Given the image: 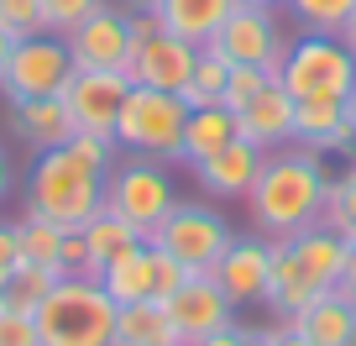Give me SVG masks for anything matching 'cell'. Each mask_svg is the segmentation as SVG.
Here are the masks:
<instances>
[{
	"mask_svg": "<svg viewBox=\"0 0 356 346\" xmlns=\"http://www.w3.org/2000/svg\"><path fill=\"white\" fill-rule=\"evenodd\" d=\"M63 42L74 53V68H126V58H131V11L105 0L100 11L84 16Z\"/></svg>",
	"mask_w": 356,
	"mask_h": 346,
	"instance_id": "obj_13",
	"label": "cell"
},
{
	"mask_svg": "<svg viewBox=\"0 0 356 346\" xmlns=\"http://www.w3.org/2000/svg\"><path fill=\"white\" fill-rule=\"evenodd\" d=\"M0 346H42L37 320L26 310H11L6 299H0Z\"/></svg>",
	"mask_w": 356,
	"mask_h": 346,
	"instance_id": "obj_35",
	"label": "cell"
},
{
	"mask_svg": "<svg viewBox=\"0 0 356 346\" xmlns=\"http://www.w3.org/2000/svg\"><path fill=\"white\" fill-rule=\"evenodd\" d=\"M0 26H11L16 42H22V37L47 32V22H42V0H0Z\"/></svg>",
	"mask_w": 356,
	"mask_h": 346,
	"instance_id": "obj_34",
	"label": "cell"
},
{
	"mask_svg": "<svg viewBox=\"0 0 356 346\" xmlns=\"http://www.w3.org/2000/svg\"><path fill=\"white\" fill-rule=\"evenodd\" d=\"M22 262V236H16V221H0V273H11Z\"/></svg>",
	"mask_w": 356,
	"mask_h": 346,
	"instance_id": "obj_37",
	"label": "cell"
},
{
	"mask_svg": "<svg viewBox=\"0 0 356 346\" xmlns=\"http://www.w3.org/2000/svg\"><path fill=\"white\" fill-rule=\"evenodd\" d=\"M293 147H309V152L356 147L346 100H293Z\"/></svg>",
	"mask_w": 356,
	"mask_h": 346,
	"instance_id": "obj_18",
	"label": "cell"
},
{
	"mask_svg": "<svg viewBox=\"0 0 356 346\" xmlns=\"http://www.w3.org/2000/svg\"><path fill=\"white\" fill-rule=\"evenodd\" d=\"M325 294V283L314 278L309 268L299 262L293 242H273V268H267V310L278 315V320H299L314 299Z\"/></svg>",
	"mask_w": 356,
	"mask_h": 346,
	"instance_id": "obj_16",
	"label": "cell"
},
{
	"mask_svg": "<svg viewBox=\"0 0 356 346\" xmlns=\"http://www.w3.org/2000/svg\"><path fill=\"white\" fill-rule=\"evenodd\" d=\"M267 268H273V242L267 236H231V246L215 262V278L231 294V304H262L267 299Z\"/></svg>",
	"mask_w": 356,
	"mask_h": 346,
	"instance_id": "obj_14",
	"label": "cell"
},
{
	"mask_svg": "<svg viewBox=\"0 0 356 346\" xmlns=\"http://www.w3.org/2000/svg\"><path fill=\"white\" fill-rule=\"evenodd\" d=\"M225 142H236V111L225 105H204V111H189L184 121V163H200V157L220 152Z\"/></svg>",
	"mask_w": 356,
	"mask_h": 346,
	"instance_id": "obj_26",
	"label": "cell"
},
{
	"mask_svg": "<svg viewBox=\"0 0 356 346\" xmlns=\"http://www.w3.org/2000/svg\"><path fill=\"white\" fill-rule=\"evenodd\" d=\"M74 79V53L58 32H37L22 37L11 47V63L0 68V95L6 100H47V95H63V84Z\"/></svg>",
	"mask_w": 356,
	"mask_h": 346,
	"instance_id": "obj_8",
	"label": "cell"
},
{
	"mask_svg": "<svg viewBox=\"0 0 356 346\" xmlns=\"http://www.w3.org/2000/svg\"><path fill=\"white\" fill-rule=\"evenodd\" d=\"M157 304L168 310V320H173V331H178L184 346L200 341V336H210V331L236 325V304H231V294L220 289L215 273H189V278L178 283L168 299H157Z\"/></svg>",
	"mask_w": 356,
	"mask_h": 346,
	"instance_id": "obj_11",
	"label": "cell"
},
{
	"mask_svg": "<svg viewBox=\"0 0 356 346\" xmlns=\"http://www.w3.org/2000/svg\"><path fill=\"white\" fill-rule=\"evenodd\" d=\"M0 299H6V273H0Z\"/></svg>",
	"mask_w": 356,
	"mask_h": 346,
	"instance_id": "obj_46",
	"label": "cell"
},
{
	"mask_svg": "<svg viewBox=\"0 0 356 346\" xmlns=\"http://www.w3.org/2000/svg\"><path fill=\"white\" fill-rule=\"evenodd\" d=\"M273 84V74L267 68H257V63H236L231 74H225V95H220V105L225 111H246V105L257 100V95Z\"/></svg>",
	"mask_w": 356,
	"mask_h": 346,
	"instance_id": "obj_32",
	"label": "cell"
},
{
	"mask_svg": "<svg viewBox=\"0 0 356 346\" xmlns=\"http://www.w3.org/2000/svg\"><path fill=\"white\" fill-rule=\"evenodd\" d=\"M11 126H16V136H22L26 147H37V152H53V147H63L68 136H74V116H68L63 95L16 100L11 105Z\"/></svg>",
	"mask_w": 356,
	"mask_h": 346,
	"instance_id": "obj_19",
	"label": "cell"
},
{
	"mask_svg": "<svg viewBox=\"0 0 356 346\" xmlns=\"http://www.w3.org/2000/svg\"><path fill=\"white\" fill-rule=\"evenodd\" d=\"M168 341H178V331L157 299L115 304V346H168Z\"/></svg>",
	"mask_w": 356,
	"mask_h": 346,
	"instance_id": "obj_25",
	"label": "cell"
},
{
	"mask_svg": "<svg viewBox=\"0 0 356 346\" xmlns=\"http://www.w3.org/2000/svg\"><path fill=\"white\" fill-rule=\"evenodd\" d=\"M225 74H231V63H225L215 47H200V63H194L189 84L178 90V100L189 105V111H204V105H220L225 95Z\"/></svg>",
	"mask_w": 356,
	"mask_h": 346,
	"instance_id": "obj_28",
	"label": "cell"
},
{
	"mask_svg": "<svg viewBox=\"0 0 356 346\" xmlns=\"http://www.w3.org/2000/svg\"><path fill=\"white\" fill-rule=\"evenodd\" d=\"M346 111H351V132H356V90H351V100H346Z\"/></svg>",
	"mask_w": 356,
	"mask_h": 346,
	"instance_id": "obj_45",
	"label": "cell"
},
{
	"mask_svg": "<svg viewBox=\"0 0 356 346\" xmlns=\"http://www.w3.org/2000/svg\"><path fill=\"white\" fill-rule=\"evenodd\" d=\"M335 289L356 299V246H351V257H346V273H341V283H335Z\"/></svg>",
	"mask_w": 356,
	"mask_h": 346,
	"instance_id": "obj_40",
	"label": "cell"
},
{
	"mask_svg": "<svg viewBox=\"0 0 356 346\" xmlns=\"http://www.w3.org/2000/svg\"><path fill=\"white\" fill-rule=\"evenodd\" d=\"M126 95H131V79L121 68H74V79L63 84V105L74 116V132L115 142V116H121Z\"/></svg>",
	"mask_w": 356,
	"mask_h": 346,
	"instance_id": "obj_9",
	"label": "cell"
},
{
	"mask_svg": "<svg viewBox=\"0 0 356 346\" xmlns=\"http://www.w3.org/2000/svg\"><path fill=\"white\" fill-rule=\"evenodd\" d=\"M293 11V22L304 32H325V37H341L356 16V0H283Z\"/></svg>",
	"mask_w": 356,
	"mask_h": 346,
	"instance_id": "obj_29",
	"label": "cell"
},
{
	"mask_svg": "<svg viewBox=\"0 0 356 346\" xmlns=\"http://www.w3.org/2000/svg\"><path fill=\"white\" fill-rule=\"evenodd\" d=\"M278 84L293 95V100H351V90H356V53L341 42V37L304 32V37H293L289 53H283Z\"/></svg>",
	"mask_w": 356,
	"mask_h": 346,
	"instance_id": "obj_5",
	"label": "cell"
},
{
	"mask_svg": "<svg viewBox=\"0 0 356 346\" xmlns=\"http://www.w3.org/2000/svg\"><path fill=\"white\" fill-rule=\"evenodd\" d=\"M26 210L63 226V231L89 226L105 210V168L79 157L68 142L53 152H37L32 173H26Z\"/></svg>",
	"mask_w": 356,
	"mask_h": 346,
	"instance_id": "obj_2",
	"label": "cell"
},
{
	"mask_svg": "<svg viewBox=\"0 0 356 346\" xmlns=\"http://www.w3.org/2000/svg\"><path fill=\"white\" fill-rule=\"evenodd\" d=\"M168 346H184V341H168Z\"/></svg>",
	"mask_w": 356,
	"mask_h": 346,
	"instance_id": "obj_48",
	"label": "cell"
},
{
	"mask_svg": "<svg viewBox=\"0 0 356 346\" xmlns=\"http://www.w3.org/2000/svg\"><path fill=\"white\" fill-rule=\"evenodd\" d=\"M152 11L173 37H184L194 47H210L215 32L225 26V16L236 11V0H157Z\"/></svg>",
	"mask_w": 356,
	"mask_h": 346,
	"instance_id": "obj_20",
	"label": "cell"
},
{
	"mask_svg": "<svg viewBox=\"0 0 356 346\" xmlns=\"http://www.w3.org/2000/svg\"><path fill=\"white\" fill-rule=\"evenodd\" d=\"M16 236H22V262H32V268H47L63 278V226L42 221V215L26 210L22 221H16Z\"/></svg>",
	"mask_w": 356,
	"mask_h": 346,
	"instance_id": "obj_27",
	"label": "cell"
},
{
	"mask_svg": "<svg viewBox=\"0 0 356 346\" xmlns=\"http://www.w3.org/2000/svg\"><path fill=\"white\" fill-rule=\"evenodd\" d=\"M236 6H257V11H278L283 0H236Z\"/></svg>",
	"mask_w": 356,
	"mask_h": 346,
	"instance_id": "obj_43",
	"label": "cell"
},
{
	"mask_svg": "<svg viewBox=\"0 0 356 346\" xmlns=\"http://www.w3.org/2000/svg\"><path fill=\"white\" fill-rule=\"evenodd\" d=\"M210 47L231 68L236 63H257V68H267L273 79L283 74V53H289V42H283V32H278V16L257 11V6H236V11L225 16V26L215 32Z\"/></svg>",
	"mask_w": 356,
	"mask_h": 346,
	"instance_id": "obj_10",
	"label": "cell"
},
{
	"mask_svg": "<svg viewBox=\"0 0 356 346\" xmlns=\"http://www.w3.org/2000/svg\"><path fill=\"white\" fill-rule=\"evenodd\" d=\"M58 283V273H47V268H32V262H16L11 273H6V304L11 310H26L32 315L37 304L47 299V289Z\"/></svg>",
	"mask_w": 356,
	"mask_h": 346,
	"instance_id": "obj_31",
	"label": "cell"
},
{
	"mask_svg": "<svg viewBox=\"0 0 356 346\" xmlns=\"http://www.w3.org/2000/svg\"><path fill=\"white\" fill-rule=\"evenodd\" d=\"M194 63H200V47L184 42V37H173V32L163 26V32H152L147 42H131V58H126L121 74L131 79V84H147V90L178 95L184 84H189Z\"/></svg>",
	"mask_w": 356,
	"mask_h": 346,
	"instance_id": "obj_12",
	"label": "cell"
},
{
	"mask_svg": "<svg viewBox=\"0 0 356 346\" xmlns=\"http://www.w3.org/2000/svg\"><path fill=\"white\" fill-rule=\"evenodd\" d=\"M84 242H89V273L100 278L105 268H111L115 257H126V252H136V246L147 242L142 231H136L131 221H121L115 210H100L95 221L84 226Z\"/></svg>",
	"mask_w": 356,
	"mask_h": 346,
	"instance_id": "obj_24",
	"label": "cell"
},
{
	"mask_svg": "<svg viewBox=\"0 0 356 346\" xmlns=\"http://www.w3.org/2000/svg\"><path fill=\"white\" fill-rule=\"evenodd\" d=\"M341 42H346V47H351V53H356V16H351V26H346V32H341Z\"/></svg>",
	"mask_w": 356,
	"mask_h": 346,
	"instance_id": "obj_44",
	"label": "cell"
},
{
	"mask_svg": "<svg viewBox=\"0 0 356 346\" xmlns=\"http://www.w3.org/2000/svg\"><path fill=\"white\" fill-rule=\"evenodd\" d=\"M63 278H95V273H89V242H84V226H79V231H63Z\"/></svg>",
	"mask_w": 356,
	"mask_h": 346,
	"instance_id": "obj_36",
	"label": "cell"
},
{
	"mask_svg": "<svg viewBox=\"0 0 356 346\" xmlns=\"http://www.w3.org/2000/svg\"><path fill=\"white\" fill-rule=\"evenodd\" d=\"M105 0H42V22H47V32H58V37H68L84 16H95Z\"/></svg>",
	"mask_w": 356,
	"mask_h": 346,
	"instance_id": "obj_33",
	"label": "cell"
},
{
	"mask_svg": "<svg viewBox=\"0 0 356 346\" xmlns=\"http://www.w3.org/2000/svg\"><path fill=\"white\" fill-rule=\"evenodd\" d=\"M11 47H16V32H11V26H0V68L11 63Z\"/></svg>",
	"mask_w": 356,
	"mask_h": 346,
	"instance_id": "obj_42",
	"label": "cell"
},
{
	"mask_svg": "<svg viewBox=\"0 0 356 346\" xmlns=\"http://www.w3.org/2000/svg\"><path fill=\"white\" fill-rule=\"evenodd\" d=\"M32 320L42 346H115V299L100 278H58Z\"/></svg>",
	"mask_w": 356,
	"mask_h": 346,
	"instance_id": "obj_3",
	"label": "cell"
},
{
	"mask_svg": "<svg viewBox=\"0 0 356 346\" xmlns=\"http://www.w3.org/2000/svg\"><path fill=\"white\" fill-rule=\"evenodd\" d=\"M136 6H157V0H136Z\"/></svg>",
	"mask_w": 356,
	"mask_h": 346,
	"instance_id": "obj_47",
	"label": "cell"
},
{
	"mask_svg": "<svg viewBox=\"0 0 356 346\" xmlns=\"http://www.w3.org/2000/svg\"><path fill=\"white\" fill-rule=\"evenodd\" d=\"M105 294H111L115 304H136V299H157V246L142 242L136 252L115 257L111 268L100 273Z\"/></svg>",
	"mask_w": 356,
	"mask_h": 346,
	"instance_id": "obj_22",
	"label": "cell"
},
{
	"mask_svg": "<svg viewBox=\"0 0 356 346\" xmlns=\"http://www.w3.org/2000/svg\"><path fill=\"white\" fill-rule=\"evenodd\" d=\"M236 136H246V142L262 147V152L293 147V95L283 90L278 79H273L246 111H236Z\"/></svg>",
	"mask_w": 356,
	"mask_h": 346,
	"instance_id": "obj_17",
	"label": "cell"
},
{
	"mask_svg": "<svg viewBox=\"0 0 356 346\" xmlns=\"http://www.w3.org/2000/svg\"><path fill=\"white\" fill-rule=\"evenodd\" d=\"M152 246H163L184 273H215L220 252L231 246V226L215 205H200V200H178L173 215L152 231Z\"/></svg>",
	"mask_w": 356,
	"mask_h": 346,
	"instance_id": "obj_7",
	"label": "cell"
},
{
	"mask_svg": "<svg viewBox=\"0 0 356 346\" xmlns=\"http://www.w3.org/2000/svg\"><path fill=\"white\" fill-rule=\"evenodd\" d=\"M289 325H299L314 346H356V299L341 294V289H325L320 299Z\"/></svg>",
	"mask_w": 356,
	"mask_h": 346,
	"instance_id": "obj_21",
	"label": "cell"
},
{
	"mask_svg": "<svg viewBox=\"0 0 356 346\" xmlns=\"http://www.w3.org/2000/svg\"><path fill=\"white\" fill-rule=\"evenodd\" d=\"M184 121H189V105L178 95L131 84L115 116V147L136 157H157V163H184Z\"/></svg>",
	"mask_w": 356,
	"mask_h": 346,
	"instance_id": "obj_4",
	"label": "cell"
},
{
	"mask_svg": "<svg viewBox=\"0 0 356 346\" xmlns=\"http://www.w3.org/2000/svg\"><path fill=\"white\" fill-rule=\"evenodd\" d=\"M262 147H252L246 136H236V142H225L220 152L200 157L194 163V179H200V189L210 194V200H246L257 184V173H262Z\"/></svg>",
	"mask_w": 356,
	"mask_h": 346,
	"instance_id": "obj_15",
	"label": "cell"
},
{
	"mask_svg": "<svg viewBox=\"0 0 356 346\" xmlns=\"http://www.w3.org/2000/svg\"><path fill=\"white\" fill-rule=\"evenodd\" d=\"M293 252H299V262L325 283V289H335L341 273H346V257H351V242H346L341 231H330V226H309V231L293 236Z\"/></svg>",
	"mask_w": 356,
	"mask_h": 346,
	"instance_id": "obj_23",
	"label": "cell"
},
{
	"mask_svg": "<svg viewBox=\"0 0 356 346\" xmlns=\"http://www.w3.org/2000/svg\"><path fill=\"white\" fill-rule=\"evenodd\" d=\"M267 346H314V341H309V336L299 331V325L278 320V325H267Z\"/></svg>",
	"mask_w": 356,
	"mask_h": 346,
	"instance_id": "obj_38",
	"label": "cell"
},
{
	"mask_svg": "<svg viewBox=\"0 0 356 346\" xmlns=\"http://www.w3.org/2000/svg\"><path fill=\"white\" fill-rule=\"evenodd\" d=\"M325 194H330L325 157L309 147H278V152L262 157V173L246 194V210H252V226L267 242H293L299 231L325 221Z\"/></svg>",
	"mask_w": 356,
	"mask_h": 346,
	"instance_id": "obj_1",
	"label": "cell"
},
{
	"mask_svg": "<svg viewBox=\"0 0 356 346\" xmlns=\"http://www.w3.org/2000/svg\"><path fill=\"white\" fill-rule=\"evenodd\" d=\"M173 205H178V184H173V173H168V163H157V157L131 152L105 173V210L131 221L147 242H152V231L173 215Z\"/></svg>",
	"mask_w": 356,
	"mask_h": 346,
	"instance_id": "obj_6",
	"label": "cell"
},
{
	"mask_svg": "<svg viewBox=\"0 0 356 346\" xmlns=\"http://www.w3.org/2000/svg\"><path fill=\"white\" fill-rule=\"evenodd\" d=\"M6 194H11V152L0 147V200H6Z\"/></svg>",
	"mask_w": 356,
	"mask_h": 346,
	"instance_id": "obj_41",
	"label": "cell"
},
{
	"mask_svg": "<svg viewBox=\"0 0 356 346\" xmlns=\"http://www.w3.org/2000/svg\"><path fill=\"white\" fill-rule=\"evenodd\" d=\"M330 231H341L346 242L356 246V152H351V168L341 179H330V194H325V221Z\"/></svg>",
	"mask_w": 356,
	"mask_h": 346,
	"instance_id": "obj_30",
	"label": "cell"
},
{
	"mask_svg": "<svg viewBox=\"0 0 356 346\" xmlns=\"http://www.w3.org/2000/svg\"><path fill=\"white\" fill-rule=\"evenodd\" d=\"M189 346H246V325H225V331H210V336H200V341H189Z\"/></svg>",
	"mask_w": 356,
	"mask_h": 346,
	"instance_id": "obj_39",
	"label": "cell"
}]
</instances>
